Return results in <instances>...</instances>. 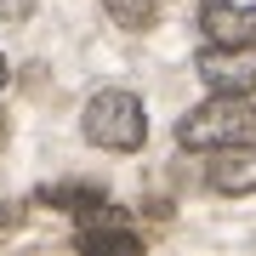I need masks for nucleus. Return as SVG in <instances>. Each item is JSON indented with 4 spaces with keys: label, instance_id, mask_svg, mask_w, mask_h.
Listing matches in <instances>:
<instances>
[{
    "label": "nucleus",
    "instance_id": "1",
    "mask_svg": "<svg viewBox=\"0 0 256 256\" xmlns=\"http://www.w3.org/2000/svg\"><path fill=\"white\" fill-rule=\"evenodd\" d=\"M250 137H256V108H250V97H234V92H210V102L176 120V142L194 148V154H216V148L250 142Z\"/></svg>",
    "mask_w": 256,
    "mask_h": 256
},
{
    "label": "nucleus",
    "instance_id": "2",
    "mask_svg": "<svg viewBox=\"0 0 256 256\" xmlns=\"http://www.w3.org/2000/svg\"><path fill=\"white\" fill-rule=\"evenodd\" d=\"M80 137L92 148H108V154H131L148 137V114L131 92H97L80 114Z\"/></svg>",
    "mask_w": 256,
    "mask_h": 256
},
{
    "label": "nucleus",
    "instance_id": "3",
    "mask_svg": "<svg viewBox=\"0 0 256 256\" xmlns=\"http://www.w3.org/2000/svg\"><path fill=\"white\" fill-rule=\"evenodd\" d=\"M194 74L210 86V92H234V97H250L256 92V46H210L194 57Z\"/></svg>",
    "mask_w": 256,
    "mask_h": 256
},
{
    "label": "nucleus",
    "instance_id": "4",
    "mask_svg": "<svg viewBox=\"0 0 256 256\" xmlns=\"http://www.w3.org/2000/svg\"><path fill=\"white\" fill-rule=\"evenodd\" d=\"M205 182L216 194H228V200H245V194H256V142H228L216 148L205 165Z\"/></svg>",
    "mask_w": 256,
    "mask_h": 256
},
{
    "label": "nucleus",
    "instance_id": "5",
    "mask_svg": "<svg viewBox=\"0 0 256 256\" xmlns=\"http://www.w3.org/2000/svg\"><path fill=\"white\" fill-rule=\"evenodd\" d=\"M200 28L216 46H256V6H234V0H205Z\"/></svg>",
    "mask_w": 256,
    "mask_h": 256
},
{
    "label": "nucleus",
    "instance_id": "6",
    "mask_svg": "<svg viewBox=\"0 0 256 256\" xmlns=\"http://www.w3.org/2000/svg\"><path fill=\"white\" fill-rule=\"evenodd\" d=\"M40 205H57V210H68V216H114V210H108V200H102V194L97 188H40Z\"/></svg>",
    "mask_w": 256,
    "mask_h": 256
},
{
    "label": "nucleus",
    "instance_id": "7",
    "mask_svg": "<svg viewBox=\"0 0 256 256\" xmlns=\"http://www.w3.org/2000/svg\"><path fill=\"white\" fill-rule=\"evenodd\" d=\"M80 250H142V234L131 228H108V216H97V228H80V239H74Z\"/></svg>",
    "mask_w": 256,
    "mask_h": 256
},
{
    "label": "nucleus",
    "instance_id": "8",
    "mask_svg": "<svg viewBox=\"0 0 256 256\" xmlns=\"http://www.w3.org/2000/svg\"><path fill=\"white\" fill-rule=\"evenodd\" d=\"M102 6H108V18L120 28H148L154 23V0H102Z\"/></svg>",
    "mask_w": 256,
    "mask_h": 256
},
{
    "label": "nucleus",
    "instance_id": "9",
    "mask_svg": "<svg viewBox=\"0 0 256 256\" xmlns=\"http://www.w3.org/2000/svg\"><path fill=\"white\" fill-rule=\"evenodd\" d=\"M34 18V0H0V23H28Z\"/></svg>",
    "mask_w": 256,
    "mask_h": 256
},
{
    "label": "nucleus",
    "instance_id": "10",
    "mask_svg": "<svg viewBox=\"0 0 256 256\" xmlns=\"http://www.w3.org/2000/svg\"><path fill=\"white\" fill-rule=\"evenodd\" d=\"M6 74H12V68H6V57H0V92H6Z\"/></svg>",
    "mask_w": 256,
    "mask_h": 256
},
{
    "label": "nucleus",
    "instance_id": "11",
    "mask_svg": "<svg viewBox=\"0 0 256 256\" xmlns=\"http://www.w3.org/2000/svg\"><path fill=\"white\" fill-rule=\"evenodd\" d=\"M0 148H6V120H0Z\"/></svg>",
    "mask_w": 256,
    "mask_h": 256
}]
</instances>
